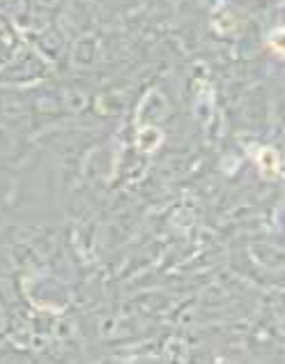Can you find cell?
Masks as SVG:
<instances>
[{"mask_svg":"<svg viewBox=\"0 0 285 364\" xmlns=\"http://www.w3.org/2000/svg\"><path fill=\"white\" fill-rule=\"evenodd\" d=\"M255 161H258L260 171L267 178H274L279 173V166H281V157L276 150L272 148H258L255 150Z\"/></svg>","mask_w":285,"mask_h":364,"instance_id":"6da1fadb","label":"cell"},{"mask_svg":"<svg viewBox=\"0 0 285 364\" xmlns=\"http://www.w3.org/2000/svg\"><path fill=\"white\" fill-rule=\"evenodd\" d=\"M269 46L281 58H285V28H276V31L269 35Z\"/></svg>","mask_w":285,"mask_h":364,"instance_id":"7a4b0ae2","label":"cell"}]
</instances>
